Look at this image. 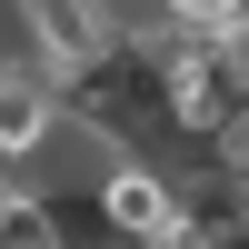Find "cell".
<instances>
[{
  "instance_id": "277c9868",
  "label": "cell",
  "mask_w": 249,
  "mask_h": 249,
  "mask_svg": "<svg viewBox=\"0 0 249 249\" xmlns=\"http://www.w3.org/2000/svg\"><path fill=\"white\" fill-rule=\"evenodd\" d=\"M160 20H170V30H239L249 0H160Z\"/></svg>"
},
{
  "instance_id": "7a4b0ae2",
  "label": "cell",
  "mask_w": 249,
  "mask_h": 249,
  "mask_svg": "<svg viewBox=\"0 0 249 249\" xmlns=\"http://www.w3.org/2000/svg\"><path fill=\"white\" fill-rule=\"evenodd\" d=\"M100 230H110V249H160L179 230V179L160 170V160H110L100 170Z\"/></svg>"
},
{
  "instance_id": "3957f363",
  "label": "cell",
  "mask_w": 249,
  "mask_h": 249,
  "mask_svg": "<svg viewBox=\"0 0 249 249\" xmlns=\"http://www.w3.org/2000/svg\"><path fill=\"white\" fill-rule=\"evenodd\" d=\"M70 130V110H60V80L30 70V60H0V170H30V160H50V140Z\"/></svg>"
},
{
  "instance_id": "6da1fadb",
  "label": "cell",
  "mask_w": 249,
  "mask_h": 249,
  "mask_svg": "<svg viewBox=\"0 0 249 249\" xmlns=\"http://www.w3.org/2000/svg\"><path fill=\"white\" fill-rule=\"evenodd\" d=\"M10 50L30 60V70H50V80H80V70H100V60L120 50V20H110V0H10Z\"/></svg>"
}]
</instances>
